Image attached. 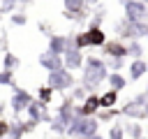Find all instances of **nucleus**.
<instances>
[{"label":"nucleus","mask_w":148,"mask_h":139,"mask_svg":"<svg viewBox=\"0 0 148 139\" xmlns=\"http://www.w3.org/2000/svg\"><path fill=\"white\" fill-rule=\"evenodd\" d=\"M9 125H12V120H5V118H0V139H5V137L9 134Z\"/></svg>","instance_id":"nucleus-33"},{"label":"nucleus","mask_w":148,"mask_h":139,"mask_svg":"<svg viewBox=\"0 0 148 139\" xmlns=\"http://www.w3.org/2000/svg\"><path fill=\"white\" fill-rule=\"evenodd\" d=\"M113 32H116V37L118 39H123V42H130L132 39V21H127L125 16L113 25Z\"/></svg>","instance_id":"nucleus-16"},{"label":"nucleus","mask_w":148,"mask_h":139,"mask_svg":"<svg viewBox=\"0 0 148 139\" xmlns=\"http://www.w3.org/2000/svg\"><path fill=\"white\" fill-rule=\"evenodd\" d=\"M35 97H37L39 102H44V104H51V102H53V97H56V90H53L51 86H46V83H44V86H39V88H37V95H35Z\"/></svg>","instance_id":"nucleus-24"},{"label":"nucleus","mask_w":148,"mask_h":139,"mask_svg":"<svg viewBox=\"0 0 148 139\" xmlns=\"http://www.w3.org/2000/svg\"><path fill=\"white\" fill-rule=\"evenodd\" d=\"M102 56L104 58H130V51H127V42L113 37L109 39L104 46H102Z\"/></svg>","instance_id":"nucleus-8"},{"label":"nucleus","mask_w":148,"mask_h":139,"mask_svg":"<svg viewBox=\"0 0 148 139\" xmlns=\"http://www.w3.org/2000/svg\"><path fill=\"white\" fill-rule=\"evenodd\" d=\"M99 109H102V104H99V93H90L81 104H76L74 114H76V116H97Z\"/></svg>","instance_id":"nucleus-9"},{"label":"nucleus","mask_w":148,"mask_h":139,"mask_svg":"<svg viewBox=\"0 0 148 139\" xmlns=\"http://www.w3.org/2000/svg\"><path fill=\"white\" fill-rule=\"evenodd\" d=\"M76 83H79V79L74 76V72H72V70H65V67L46 74V86H51L56 93H62V95L69 93Z\"/></svg>","instance_id":"nucleus-4"},{"label":"nucleus","mask_w":148,"mask_h":139,"mask_svg":"<svg viewBox=\"0 0 148 139\" xmlns=\"http://www.w3.org/2000/svg\"><path fill=\"white\" fill-rule=\"evenodd\" d=\"M148 37V21L132 23V39H146Z\"/></svg>","instance_id":"nucleus-25"},{"label":"nucleus","mask_w":148,"mask_h":139,"mask_svg":"<svg viewBox=\"0 0 148 139\" xmlns=\"http://www.w3.org/2000/svg\"><path fill=\"white\" fill-rule=\"evenodd\" d=\"M127 134H125V125L123 123H111L109 125V134H106V139H125Z\"/></svg>","instance_id":"nucleus-26"},{"label":"nucleus","mask_w":148,"mask_h":139,"mask_svg":"<svg viewBox=\"0 0 148 139\" xmlns=\"http://www.w3.org/2000/svg\"><path fill=\"white\" fill-rule=\"evenodd\" d=\"M118 97H120V93H118V90H111V88H106V90L99 95V104H102V109L118 107Z\"/></svg>","instance_id":"nucleus-17"},{"label":"nucleus","mask_w":148,"mask_h":139,"mask_svg":"<svg viewBox=\"0 0 148 139\" xmlns=\"http://www.w3.org/2000/svg\"><path fill=\"white\" fill-rule=\"evenodd\" d=\"M127 51H130V58H132V60L143 58V53H146V49H143L141 39H130V42H127Z\"/></svg>","instance_id":"nucleus-23"},{"label":"nucleus","mask_w":148,"mask_h":139,"mask_svg":"<svg viewBox=\"0 0 148 139\" xmlns=\"http://www.w3.org/2000/svg\"><path fill=\"white\" fill-rule=\"evenodd\" d=\"M106 42H109V37H106L104 28H97V25H88L86 30L74 32V46H79L81 51L83 49H102Z\"/></svg>","instance_id":"nucleus-2"},{"label":"nucleus","mask_w":148,"mask_h":139,"mask_svg":"<svg viewBox=\"0 0 148 139\" xmlns=\"http://www.w3.org/2000/svg\"><path fill=\"white\" fill-rule=\"evenodd\" d=\"M2 19H5V14H2V9H0V21H2Z\"/></svg>","instance_id":"nucleus-40"},{"label":"nucleus","mask_w":148,"mask_h":139,"mask_svg":"<svg viewBox=\"0 0 148 139\" xmlns=\"http://www.w3.org/2000/svg\"><path fill=\"white\" fill-rule=\"evenodd\" d=\"M88 95H90V88H88V86H83L81 81H79V83H76V86H74V88L69 90V97H72V100H74L76 104H81V102H83V100H86Z\"/></svg>","instance_id":"nucleus-21"},{"label":"nucleus","mask_w":148,"mask_h":139,"mask_svg":"<svg viewBox=\"0 0 148 139\" xmlns=\"http://www.w3.org/2000/svg\"><path fill=\"white\" fill-rule=\"evenodd\" d=\"M67 12H88V2L86 0H62Z\"/></svg>","instance_id":"nucleus-27"},{"label":"nucleus","mask_w":148,"mask_h":139,"mask_svg":"<svg viewBox=\"0 0 148 139\" xmlns=\"http://www.w3.org/2000/svg\"><path fill=\"white\" fill-rule=\"evenodd\" d=\"M146 120H148V104H146Z\"/></svg>","instance_id":"nucleus-41"},{"label":"nucleus","mask_w":148,"mask_h":139,"mask_svg":"<svg viewBox=\"0 0 148 139\" xmlns=\"http://www.w3.org/2000/svg\"><path fill=\"white\" fill-rule=\"evenodd\" d=\"M21 125H23V132H25V134H30V132H35V130H37V125H39V123H37V120H32V118H25V120H21Z\"/></svg>","instance_id":"nucleus-32"},{"label":"nucleus","mask_w":148,"mask_h":139,"mask_svg":"<svg viewBox=\"0 0 148 139\" xmlns=\"http://www.w3.org/2000/svg\"><path fill=\"white\" fill-rule=\"evenodd\" d=\"M32 0H18V7H25V5H30Z\"/></svg>","instance_id":"nucleus-38"},{"label":"nucleus","mask_w":148,"mask_h":139,"mask_svg":"<svg viewBox=\"0 0 148 139\" xmlns=\"http://www.w3.org/2000/svg\"><path fill=\"white\" fill-rule=\"evenodd\" d=\"M127 83H130V79H127L123 72H109L106 86H109L111 90H118V93H123V90L127 88Z\"/></svg>","instance_id":"nucleus-15"},{"label":"nucleus","mask_w":148,"mask_h":139,"mask_svg":"<svg viewBox=\"0 0 148 139\" xmlns=\"http://www.w3.org/2000/svg\"><path fill=\"white\" fill-rule=\"evenodd\" d=\"M5 111H7V102H0V118H5Z\"/></svg>","instance_id":"nucleus-35"},{"label":"nucleus","mask_w":148,"mask_h":139,"mask_svg":"<svg viewBox=\"0 0 148 139\" xmlns=\"http://www.w3.org/2000/svg\"><path fill=\"white\" fill-rule=\"evenodd\" d=\"M106 7L104 5H97L92 12H90V19H88V25H97V28H102V23H104V19H106Z\"/></svg>","instance_id":"nucleus-19"},{"label":"nucleus","mask_w":148,"mask_h":139,"mask_svg":"<svg viewBox=\"0 0 148 139\" xmlns=\"http://www.w3.org/2000/svg\"><path fill=\"white\" fill-rule=\"evenodd\" d=\"M86 139H106V137H104V134H99V132H97V134H92V137H86Z\"/></svg>","instance_id":"nucleus-36"},{"label":"nucleus","mask_w":148,"mask_h":139,"mask_svg":"<svg viewBox=\"0 0 148 139\" xmlns=\"http://www.w3.org/2000/svg\"><path fill=\"white\" fill-rule=\"evenodd\" d=\"M74 46V32H65V35H51L49 37V44H46V51L56 53V56H65V51Z\"/></svg>","instance_id":"nucleus-7"},{"label":"nucleus","mask_w":148,"mask_h":139,"mask_svg":"<svg viewBox=\"0 0 148 139\" xmlns=\"http://www.w3.org/2000/svg\"><path fill=\"white\" fill-rule=\"evenodd\" d=\"M86 2H88V7H97L99 5V0H86Z\"/></svg>","instance_id":"nucleus-37"},{"label":"nucleus","mask_w":148,"mask_h":139,"mask_svg":"<svg viewBox=\"0 0 148 139\" xmlns=\"http://www.w3.org/2000/svg\"><path fill=\"white\" fill-rule=\"evenodd\" d=\"M99 125H102V123L97 120V116H76V114H74L72 125H69V130H67V137H69V139L92 137V134L99 132Z\"/></svg>","instance_id":"nucleus-3"},{"label":"nucleus","mask_w":148,"mask_h":139,"mask_svg":"<svg viewBox=\"0 0 148 139\" xmlns=\"http://www.w3.org/2000/svg\"><path fill=\"white\" fill-rule=\"evenodd\" d=\"M125 125V134L130 139H141L143 137V125L139 120H130V123H123Z\"/></svg>","instance_id":"nucleus-22"},{"label":"nucleus","mask_w":148,"mask_h":139,"mask_svg":"<svg viewBox=\"0 0 148 139\" xmlns=\"http://www.w3.org/2000/svg\"><path fill=\"white\" fill-rule=\"evenodd\" d=\"M123 14L127 21L132 23H139V21H148V5L141 2V0H130L123 5Z\"/></svg>","instance_id":"nucleus-6"},{"label":"nucleus","mask_w":148,"mask_h":139,"mask_svg":"<svg viewBox=\"0 0 148 139\" xmlns=\"http://www.w3.org/2000/svg\"><path fill=\"white\" fill-rule=\"evenodd\" d=\"M0 2H2V0H0Z\"/></svg>","instance_id":"nucleus-46"},{"label":"nucleus","mask_w":148,"mask_h":139,"mask_svg":"<svg viewBox=\"0 0 148 139\" xmlns=\"http://www.w3.org/2000/svg\"><path fill=\"white\" fill-rule=\"evenodd\" d=\"M62 60H65V70L76 72V70H83V60H86V56H83V51H81L79 46H69V49L65 51Z\"/></svg>","instance_id":"nucleus-11"},{"label":"nucleus","mask_w":148,"mask_h":139,"mask_svg":"<svg viewBox=\"0 0 148 139\" xmlns=\"http://www.w3.org/2000/svg\"><path fill=\"white\" fill-rule=\"evenodd\" d=\"M146 93H148V86H146Z\"/></svg>","instance_id":"nucleus-43"},{"label":"nucleus","mask_w":148,"mask_h":139,"mask_svg":"<svg viewBox=\"0 0 148 139\" xmlns=\"http://www.w3.org/2000/svg\"><path fill=\"white\" fill-rule=\"evenodd\" d=\"M109 79V65L104 58L99 56H86L83 60V70H81V83L90 88V93H97V88L102 83H106Z\"/></svg>","instance_id":"nucleus-1"},{"label":"nucleus","mask_w":148,"mask_h":139,"mask_svg":"<svg viewBox=\"0 0 148 139\" xmlns=\"http://www.w3.org/2000/svg\"><path fill=\"white\" fill-rule=\"evenodd\" d=\"M37 25H39V30H42V35H44V37H51V35H53V32H51V25H49V23H44V21H39Z\"/></svg>","instance_id":"nucleus-34"},{"label":"nucleus","mask_w":148,"mask_h":139,"mask_svg":"<svg viewBox=\"0 0 148 139\" xmlns=\"http://www.w3.org/2000/svg\"><path fill=\"white\" fill-rule=\"evenodd\" d=\"M116 118H120V109H118V107L99 109V111H97V120H99V123H104V125H111Z\"/></svg>","instance_id":"nucleus-18"},{"label":"nucleus","mask_w":148,"mask_h":139,"mask_svg":"<svg viewBox=\"0 0 148 139\" xmlns=\"http://www.w3.org/2000/svg\"><path fill=\"white\" fill-rule=\"evenodd\" d=\"M37 63H39V67H42V70H46V74L65 67L62 56H56V53H51V51H42V53L37 56Z\"/></svg>","instance_id":"nucleus-10"},{"label":"nucleus","mask_w":148,"mask_h":139,"mask_svg":"<svg viewBox=\"0 0 148 139\" xmlns=\"http://www.w3.org/2000/svg\"><path fill=\"white\" fill-rule=\"evenodd\" d=\"M23 137H25V132H23V125H21V120H12L7 139H23Z\"/></svg>","instance_id":"nucleus-31"},{"label":"nucleus","mask_w":148,"mask_h":139,"mask_svg":"<svg viewBox=\"0 0 148 139\" xmlns=\"http://www.w3.org/2000/svg\"><path fill=\"white\" fill-rule=\"evenodd\" d=\"M141 139H148V137H141Z\"/></svg>","instance_id":"nucleus-44"},{"label":"nucleus","mask_w":148,"mask_h":139,"mask_svg":"<svg viewBox=\"0 0 148 139\" xmlns=\"http://www.w3.org/2000/svg\"><path fill=\"white\" fill-rule=\"evenodd\" d=\"M0 65H2V56H0Z\"/></svg>","instance_id":"nucleus-42"},{"label":"nucleus","mask_w":148,"mask_h":139,"mask_svg":"<svg viewBox=\"0 0 148 139\" xmlns=\"http://www.w3.org/2000/svg\"><path fill=\"white\" fill-rule=\"evenodd\" d=\"M118 2H120V5H125V2H130V0H118ZM141 2H146V5H148V0H141Z\"/></svg>","instance_id":"nucleus-39"},{"label":"nucleus","mask_w":148,"mask_h":139,"mask_svg":"<svg viewBox=\"0 0 148 139\" xmlns=\"http://www.w3.org/2000/svg\"><path fill=\"white\" fill-rule=\"evenodd\" d=\"M18 67H21V58H18L14 51H5V53H2V70L16 72Z\"/></svg>","instance_id":"nucleus-20"},{"label":"nucleus","mask_w":148,"mask_h":139,"mask_svg":"<svg viewBox=\"0 0 148 139\" xmlns=\"http://www.w3.org/2000/svg\"><path fill=\"white\" fill-rule=\"evenodd\" d=\"M9 23L16 25V28H23V25H28V14H25L23 9H18V12L9 14Z\"/></svg>","instance_id":"nucleus-28"},{"label":"nucleus","mask_w":148,"mask_h":139,"mask_svg":"<svg viewBox=\"0 0 148 139\" xmlns=\"http://www.w3.org/2000/svg\"><path fill=\"white\" fill-rule=\"evenodd\" d=\"M146 74H148V60L136 58V60H132V63L127 65V79H130V81H139V79L146 76Z\"/></svg>","instance_id":"nucleus-13"},{"label":"nucleus","mask_w":148,"mask_h":139,"mask_svg":"<svg viewBox=\"0 0 148 139\" xmlns=\"http://www.w3.org/2000/svg\"><path fill=\"white\" fill-rule=\"evenodd\" d=\"M106 60V65H109V72H123V70H127V58H104Z\"/></svg>","instance_id":"nucleus-29"},{"label":"nucleus","mask_w":148,"mask_h":139,"mask_svg":"<svg viewBox=\"0 0 148 139\" xmlns=\"http://www.w3.org/2000/svg\"><path fill=\"white\" fill-rule=\"evenodd\" d=\"M72 118L74 116H56L53 114V120H51V125H49V130L53 132V134H67V130H69V125H72Z\"/></svg>","instance_id":"nucleus-14"},{"label":"nucleus","mask_w":148,"mask_h":139,"mask_svg":"<svg viewBox=\"0 0 148 139\" xmlns=\"http://www.w3.org/2000/svg\"><path fill=\"white\" fill-rule=\"evenodd\" d=\"M0 86H7V88H16L18 86L14 81V72L12 70H0Z\"/></svg>","instance_id":"nucleus-30"},{"label":"nucleus","mask_w":148,"mask_h":139,"mask_svg":"<svg viewBox=\"0 0 148 139\" xmlns=\"http://www.w3.org/2000/svg\"><path fill=\"white\" fill-rule=\"evenodd\" d=\"M120 116L141 123V120H146V107L139 104V102H134V100H130V102H125V104L120 107Z\"/></svg>","instance_id":"nucleus-12"},{"label":"nucleus","mask_w":148,"mask_h":139,"mask_svg":"<svg viewBox=\"0 0 148 139\" xmlns=\"http://www.w3.org/2000/svg\"><path fill=\"white\" fill-rule=\"evenodd\" d=\"M146 42H148V37H146Z\"/></svg>","instance_id":"nucleus-45"},{"label":"nucleus","mask_w":148,"mask_h":139,"mask_svg":"<svg viewBox=\"0 0 148 139\" xmlns=\"http://www.w3.org/2000/svg\"><path fill=\"white\" fill-rule=\"evenodd\" d=\"M32 100H35V95H32L30 90H25V88H21V86L12 88V95H9V109H12V114H14V116L25 114Z\"/></svg>","instance_id":"nucleus-5"}]
</instances>
